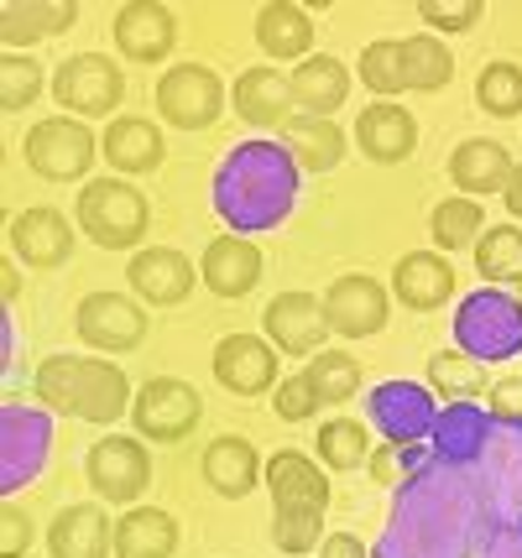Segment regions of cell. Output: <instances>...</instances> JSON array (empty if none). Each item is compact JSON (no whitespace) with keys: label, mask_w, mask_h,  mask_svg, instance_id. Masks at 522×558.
<instances>
[{"label":"cell","mask_w":522,"mask_h":558,"mask_svg":"<svg viewBox=\"0 0 522 558\" xmlns=\"http://www.w3.org/2000/svg\"><path fill=\"white\" fill-rule=\"evenodd\" d=\"M256 48L277 63H288V58H308V48H314V16L303 11V5H293V0H267L262 11H256Z\"/></svg>","instance_id":"obj_29"},{"label":"cell","mask_w":522,"mask_h":558,"mask_svg":"<svg viewBox=\"0 0 522 558\" xmlns=\"http://www.w3.org/2000/svg\"><path fill=\"white\" fill-rule=\"evenodd\" d=\"M402 58H408V89H418V95H439L454 78V52L434 32L402 37Z\"/></svg>","instance_id":"obj_34"},{"label":"cell","mask_w":522,"mask_h":558,"mask_svg":"<svg viewBox=\"0 0 522 558\" xmlns=\"http://www.w3.org/2000/svg\"><path fill=\"white\" fill-rule=\"evenodd\" d=\"M262 329L277 350L288 355H319L324 340H329V318H324V298L314 292H277L272 303L262 308Z\"/></svg>","instance_id":"obj_14"},{"label":"cell","mask_w":522,"mask_h":558,"mask_svg":"<svg viewBox=\"0 0 522 558\" xmlns=\"http://www.w3.org/2000/svg\"><path fill=\"white\" fill-rule=\"evenodd\" d=\"M475 105L497 121H518L522 116V63L512 58H497L475 73Z\"/></svg>","instance_id":"obj_36"},{"label":"cell","mask_w":522,"mask_h":558,"mask_svg":"<svg viewBox=\"0 0 522 558\" xmlns=\"http://www.w3.org/2000/svg\"><path fill=\"white\" fill-rule=\"evenodd\" d=\"M486 215H481V198H445L434 215H428V230H434V251L445 256V251H475V241L486 235L481 230Z\"/></svg>","instance_id":"obj_33"},{"label":"cell","mask_w":522,"mask_h":558,"mask_svg":"<svg viewBox=\"0 0 522 558\" xmlns=\"http://www.w3.org/2000/svg\"><path fill=\"white\" fill-rule=\"evenodd\" d=\"M288 89H293V105L308 121H335V110L350 99V69L329 52H308L303 63H293Z\"/></svg>","instance_id":"obj_20"},{"label":"cell","mask_w":522,"mask_h":558,"mask_svg":"<svg viewBox=\"0 0 522 558\" xmlns=\"http://www.w3.org/2000/svg\"><path fill=\"white\" fill-rule=\"evenodd\" d=\"M52 99L63 110H74L78 121H105L116 116L125 99V73L116 58L105 52H78V58H63L58 73H52Z\"/></svg>","instance_id":"obj_5"},{"label":"cell","mask_w":522,"mask_h":558,"mask_svg":"<svg viewBox=\"0 0 522 558\" xmlns=\"http://www.w3.org/2000/svg\"><path fill=\"white\" fill-rule=\"evenodd\" d=\"M272 543H277V554H288V558L314 554L324 543V511H277Z\"/></svg>","instance_id":"obj_42"},{"label":"cell","mask_w":522,"mask_h":558,"mask_svg":"<svg viewBox=\"0 0 522 558\" xmlns=\"http://www.w3.org/2000/svg\"><path fill=\"white\" fill-rule=\"evenodd\" d=\"M215 381L235 397H262L277 381V344L262 335H230L215 344Z\"/></svg>","instance_id":"obj_18"},{"label":"cell","mask_w":522,"mask_h":558,"mask_svg":"<svg viewBox=\"0 0 522 558\" xmlns=\"http://www.w3.org/2000/svg\"><path fill=\"white\" fill-rule=\"evenodd\" d=\"M74 22H78L74 0H11V5H0V43H5V52H26L43 37L69 32Z\"/></svg>","instance_id":"obj_28"},{"label":"cell","mask_w":522,"mask_h":558,"mask_svg":"<svg viewBox=\"0 0 522 558\" xmlns=\"http://www.w3.org/2000/svg\"><path fill=\"white\" fill-rule=\"evenodd\" d=\"M282 142H288V151H293V162L308 172H335L340 162H345V131L335 121H308V116H299V121L282 131Z\"/></svg>","instance_id":"obj_31"},{"label":"cell","mask_w":522,"mask_h":558,"mask_svg":"<svg viewBox=\"0 0 522 558\" xmlns=\"http://www.w3.org/2000/svg\"><path fill=\"white\" fill-rule=\"evenodd\" d=\"M74 225L100 245V251H136L151 230V204L136 183L100 178V183H84V189H78Z\"/></svg>","instance_id":"obj_3"},{"label":"cell","mask_w":522,"mask_h":558,"mask_svg":"<svg viewBox=\"0 0 522 558\" xmlns=\"http://www.w3.org/2000/svg\"><path fill=\"white\" fill-rule=\"evenodd\" d=\"M387 314H392V298L387 288L366 277V271H350V277H335L329 292H324V318H329V335H345V340H372L387 329Z\"/></svg>","instance_id":"obj_11"},{"label":"cell","mask_w":522,"mask_h":558,"mask_svg":"<svg viewBox=\"0 0 522 558\" xmlns=\"http://www.w3.org/2000/svg\"><path fill=\"white\" fill-rule=\"evenodd\" d=\"M37 99H43V63L26 58V52H5L0 58V110L16 116Z\"/></svg>","instance_id":"obj_41"},{"label":"cell","mask_w":522,"mask_h":558,"mask_svg":"<svg viewBox=\"0 0 522 558\" xmlns=\"http://www.w3.org/2000/svg\"><path fill=\"white\" fill-rule=\"evenodd\" d=\"M48 554L52 558H110L116 554V522L95 501L63 507L48 527Z\"/></svg>","instance_id":"obj_23"},{"label":"cell","mask_w":522,"mask_h":558,"mask_svg":"<svg viewBox=\"0 0 522 558\" xmlns=\"http://www.w3.org/2000/svg\"><path fill=\"white\" fill-rule=\"evenodd\" d=\"M355 78H361V89H372L376 99H392L408 89V58H402V43L398 37H376L361 48L355 58Z\"/></svg>","instance_id":"obj_32"},{"label":"cell","mask_w":522,"mask_h":558,"mask_svg":"<svg viewBox=\"0 0 522 558\" xmlns=\"http://www.w3.org/2000/svg\"><path fill=\"white\" fill-rule=\"evenodd\" d=\"M215 204L241 230H272L277 219L288 215V204H293V162L282 151H272V146L235 151L220 168Z\"/></svg>","instance_id":"obj_2"},{"label":"cell","mask_w":522,"mask_h":558,"mask_svg":"<svg viewBox=\"0 0 522 558\" xmlns=\"http://www.w3.org/2000/svg\"><path fill=\"white\" fill-rule=\"evenodd\" d=\"M199 277L215 298H246L262 282V251L246 235H215L199 256Z\"/></svg>","instance_id":"obj_21"},{"label":"cell","mask_w":522,"mask_h":558,"mask_svg":"<svg viewBox=\"0 0 522 558\" xmlns=\"http://www.w3.org/2000/svg\"><path fill=\"white\" fill-rule=\"evenodd\" d=\"M372 423L387 434V444H418L423 434H434V391L418 381H381L372 391Z\"/></svg>","instance_id":"obj_17"},{"label":"cell","mask_w":522,"mask_h":558,"mask_svg":"<svg viewBox=\"0 0 522 558\" xmlns=\"http://www.w3.org/2000/svg\"><path fill=\"white\" fill-rule=\"evenodd\" d=\"M178 522L162 507H131L116 522V558H173Z\"/></svg>","instance_id":"obj_30"},{"label":"cell","mask_w":522,"mask_h":558,"mask_svg":"<svg viewBox=\"0 0 522 558\" xmlns=\"http://www.w3.org/2000/svg\"><path fill=\"white\" fill-rule=\"evenodd\" d=\"M26 168L48 183H78L89 178L95 157H100V142L84 121H69V116H52V121H37L26 131Z\"/></svg>","instance_id":"obj_6"},{"label":"cell","mask_w":522,"mask_h":558,"mask_svg":"<svg viewBox=\"0 0 522 558\" xmlns=\"http://www.w3.org/2000/svg\"><path fill=\"white\" fill-rule=\"evenodd\" d=\"M78 340L89 350H105V355H125L147 340V308L125 292H89L74 314Z\"/></svg>","instance_id":"obj_10"},{"label":"cell","mask_w":522,"mask_h":558,"mask_svg":"<svg viewBox=\"0 0 522 558\" xmlns=\"http://www.w3.org/2000/svg\"><path fill=\"white\" fill-rule=\"evenodd\" d=\"M262 481L272 486V507L277 511H324L329 507V475H324L308 454H299V449L272 454V464H267Z\"/></svg>","instance_id":"obj_27"},{"label":"cell","mask_w":522,"mask_h":558,"mask_svg":"<svg viewBox=\"0 0 522 558\" xmlns=\"http://www.w3.org/2000/svg\"><path fill=\"white\" fill-rule=\"evenodd\" d=\"M168 157V142L157 121L147 116H116L105 125V162L121 172V178H142V172H157Z\"/></svg>","instance_id":"obj_25"},{"label":"cell","mask_w":522,"mask_h":558,"mask_svg":"<svg viewBox=\"0 0 522 558\" xmlns=\"http://www.w3.org/2000/svg\"><path fill=\"white\" fill-rule=\"evenodd\" d=\"M116 48L131 63H162L178 48V22L157 0H131L116 11Z\"/></svg>","instance_id":"obj_19"},{"label":"cell","mask_w":522,"mask_h":558,"mask_svg":"<svg viewBox=\"0 0 522 558\" xmlns=\"http://www.w3.org/2000/svg\"><path fill=\"white\" fill-rule=\"evenodd\" d=\"M319 558H372V554H366V543L355 533H329L319 543Z\"/></svg>","instance_id":"obj_48"},{"label":"cell","mask_w":522,"mask_h":558,"mask_svg":"<svg viewBox=\"0 0 522 558\" xmlns=\"http://www.w3.org/2000/svg\"><path fill=\"white\" fill-rule=\"evenodd\" d=\"M224 110V84L215 69L204 63H173L157 78V116L178 131H204L215 125Z\"/></svg>","instance_id":"obj_7"},{"label":"cell","mask_w":522,"mask_h":558,"mask_svg":"<svg viewBox=\"0 0 522 558\" xmlns=\"http://www.w3.org/2000/svg\"><path fill=\"white\" fill-rule=\"evenodd\" d=\"M454 340L471 361H507L522 355V303L497 288H481L460 303L454 314Z\"/></svg>","instance_id":"obj_4"},{"label":"cell","mask_w":522,"mask_h":558,"mask_svg":"<svg viewBox=\"0 0 522 558\" xmlns=\"http://www.w3.org/2000/svg\"><path fill=\"white\" fill-rule=\"evenodd\" d=\"M303 381L314 387L319 402H350L361 391V361L350 350H319L308 361V371H303Z\"/></svg>","instance_id":"obj_38"},{"label":"cell","mask_w":522,"mask_h":558,"mask_svg":"<svg viewBox=\"0 0 522 558\" xmlns=\"http://www.w3.org/2000/svg\"><path fill=\"white\" fill-rule=\"evenodd\" d=\"M26 548H32V517L0 507V558H26Z\"/></svg>","instance_id":"obj_45"},{"label":"cell","mask_w":522,"mask_h":558,"mask_svg":"<svg viewBox=\"0 0 522 558\" xmlns=\"http://www.w3.org/2000/svg\"><path fill=\"white\" fill-rule=\"evenodd\" d=\"M314 449H319V464H329V470H355V464L372 460V434L355 417H329L314 438Z\"/></svg>","instance_id":"obj_40"},{"label":"cell","mask_w":522,"mask_h":558,"mask_svg":"<svg viewBox=\"0 0 522 558\" xmlns=\"http://www.w3.org/2000/svg\"><path fill=\"white\" fill-rule=\"evenodd\" d=\"M125 282L151 308H178V303H189V292L199 282V267L173 245H147L125 262Z\"/></svg>","instance_id":"obj_13"},{"label":"cell","mask_w":522,"mask_h":558,"mask_svg":"<svg viewBox=\"0 0 522 558\" xmlns=\"http://www.w3.org/2000/svg\"><path fill=\"white\" fill-rule=\"evenodd\" d=\"M418 16L434 32H471L486 16V5L481 0H418Z\"/></svg>","instance_id":"obj_43"},{"label":"cell","mask_w":522,"mask_h":558,"mask_svg":"<svg viewBox=\"0 0 522 558\" xmlns=\"http://www.w3.org/2000/svg\"><path fill=\"white\" fill-rule=\"evenodd\" d=\"M204 481H209V490L215 496H224V501H246L251 490L262 486V454H256V444L241 434H220L209 449H204Z\"/></svg>","instance_id":"obj_22"},{"label":"cell","mask_w":522,"mask_h":558,"mask_svg":"<svg viewBox=\"0 0 522 558\" xmlns=\"http://www.w3.org/2000/svg\"><path fill=\"white\" fill-rule=\"evenodd\" d=\"M366 470H372L376 486H398L402 475H408V460L398 454V444H387V449H376L372 460H366Z\"/></svg>","instance_id":"obj_47"},{"label":"cell","mask_w":522,"mask_h":558,"mask_svg":"<svg viewBox=\"0 0 522 558\" xmlns=\"http://www.w3.org/2000/svg\"><path fill=\"white\" fill-rule=\"evenodd\" d=\"M434 444H439L445 460H475L481 444H486V417L475 413L471 402H454V408H445L439 423H434Z\"/></svg>","instance_id":"obj_39"},{"label":"cell","mask_w":522,"mask_h":558,"mask_svg":"<svg viewBox=\"0 0 522 558\" xmlns=\"http://www.w3.org/2000/svg\"><path fill=\"white\" fill-rule=\"evenodd\" d=\"M428 391H439L449 402H475L481 391H491V381H486V365L471 361L465 350H439L428 361Z\"/></svg>","instance_id":"obj_35"},{"label":"cell","mask_w":522,"mask_h":558,"mask_svg":"<svg viewBox=\"0 0 522 558\" xmlns=\"http://www.w3.org/2000/svg\"><path fill=\"white\" fill-rule=\"evenodd\" d=\"M392 292H398L402 308L413 314H434L454 298V267H449L439 251H408L398 267H392Z\"/></svg>","instance_id":"obj_24"},{"label":"cell","mask_w":522,"mask_h":558,"mask_svg":"<svg viewBox=\"0 0 522 558\" xmlns=\"http://www.w3.org/2000/svg\"><path fill=\"white\" fill-rule=\"evenodd\" d=\"M355 146H361V157H372L381 168L408 162V157L418 151V121H413V110H402L398 99L366 105V110L355 116Z\"/></svg>","instance_id":"obj_16"},{"label":"cell","mask_w":522,"mask_h":558,"mask_svg":"<svg viewBox=\"0 0 522 558\" xmlns=\"http://www.w3.org/2000/svg\"><path fill=\"white\" fill-rule=\"evenodd\" d=\"M512 151L501 142H486V136H471L449 151V183L460 189L465 198H486V194H501L507 178H512Z\"/></svg>","instance_id":"obj_26"},{"label":"cell","mask_w":522,"mask_h":558,"mask_svg":"<svg viewBox=\"0 0 522 558\" xmlns=\"http://www.w3.org/2000/svg\"><path fill=\"white\" fill-rule=\"evenodd\" d=\"M475 267H481L486 282H497V288L522 282V230L518 225H491V230L475 241Z\"/></svg>","instance_id":"obj_37"},{"label":"cell","mask_w":522,"mask_h":558,"mask_svg":"<svg viewBox=\"0 0 522 558\" xmlns=\"http://www.w3.org/2000/svg\"><path fill=\"white\" fill-rule=\"evenodd\" d=\"M199 417L204 397L178 376H151L131 402V423H136V434H147V444H178L199 428Z\"/></svg>","instance_id":"obj_8"},{"label":"cell","mask_w":522,"mask_h":558,"mask_svg":"<svg viewBox=\"0 0 522 558\" xmlns=\"http://www.w3.org/2000/svg\"><path fill=\"white\" fill-rule=\"evenodd\" d=\"M74 235L78 225L63 209H48V204H32L22 215L5 225V241H11V256L22 262V267H63L69 256H74Z\"/></svg>","instance_id":"obj_12"},{"label":"cell","mask_w":522,"mask_h":558,"mask_svg":"<svg viewBox=\"0 0 522 558\" xmlns=\"http://www.w3.org/2000/svg\"><path fill=\"white\" fill-rule=\"evenodd\" d=\"M235 116L256 131H288L293 125V89H288V73L272 63H256V69L235 73V89H230Z\"/></svg>","instance_id":"obj_15"},{"label":"cell","mask_w":522,"mask_h":558,"mask_svg":"<svg viewBox=\"0 0 522 558\" xmlns=\"http://www.w3.org/2000/svg\"><path fill=\"white\" fill-rule=\"evenodd\" d=\"M37 397L52 413L84 417V423H116L136 402L121 365L105 355H52L37 365Z\"/></svg>","instance_id":"obj_1"},{"label":"cell","mask_w":522,"mask_h":558,"mask_svg":"<svg viewBox=\"0 0 522 558\" xmlns=\"http://www.w3.org/2000/svg\"><path fill=\"white\" fill-rule=\"evenodd\" d=\"M501 198H507V215L522 219V168H512V178H507V189H501Z\"/></svg>","instance_id":"obj_49"},{"label":"cell","mask_w":522,"mask_h":558,"mask_svg":"<svg viewBox=\"0 0 522 558\" xmlns=\"http://www.w3.org/2000/svg\"><path fill=\"white\" fill-rule=\"evenodd\" d=\"M491 413H497L501 423H518L522 428V376H501V381H491Z\"/></svg>","instance_id":"obj_46"},{"label":"cell","mask_w":522,"mask_h":558,"mask_svg":"<svg viewBox=\"0 0 522 558\" xmlns=\"http://www.w3.org/2000/svg\"><path fill=\"white\" fill-rule=\"evenodd\" d=\"M324 402L314 397V387L303 381V371L299 376H288V381H277V391H272V413L282 417V423H308V417L319 413Z\"/></svg>","instance_id":"obj_44"},{"label":"cell","mask_w":522,"mask_h":558,"mask_svg":"<svg viewBox=\"0 0 522 558\" xmlns=\"http://www.w3.org/2000/svg\"><path fill=\"white\" fill-rule=\"evenodd\" d=\"M84 475H89V486H95L100 501L131 507V501H142V490L151 486L147 444H142V438H125V434L100 438V444L89 449V460H84Z\"/></svg>","instance_id":"obj_9"}]
</instances>
